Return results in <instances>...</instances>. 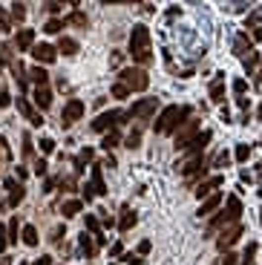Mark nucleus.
<instances>
[{"mask_svg": "<svg viewBox=\"0 0 262 265\" xmlns=\"http://www.w3.org/2000/svg\"><path fill=\"white\" fill-rule=\"evenodd\" d=\"M113 95H115V98H127V95H130V89H127V87H124L121 81H118V84L113 87Z\"/></svg>", "mask_w": 262, "mask_h": 265, "instance_id": "32", "label": "nucleus"}, {"mask_svg": "<svg viewBox=\"0 0 262 265\" xmlns=\"http://www.w3.org/2000/svg\"><path fill=\"white\" fill-rule=\"evenodd\" d=\"M41 150H44L46 156H49V153H55V141H52V138H41Z\"/></svg>", "mask_w": 262, "mask_h": 265, "instance_id": "38", "label": "nucleus"}, {"mask_svg": "<svg viewBox=\"0 0 262 265\" xmlns=\"http://www.w3.org/2000/svg\"><path fill=\"white\" fill-rule=\"evenodd\" d=\"M29 75H32V81L38 84V87H46V81H49V75H46V69H44V66H32V69H29Z\"/></svg>", "mask_w": 262, "mask_h": 265, "instance_id": "26", "label": "nucleus"}, {"mask_svg": "<svg viewBox=\"0 0 262 265\" xmlns=\"http://www.w3.org/2000/svg\"><path fill=\"white\" fill-rule=\"evenodd\" d=\"M257 64H260V55H257V52H251V55L245 58V69H254Z\"/></svg>", "mask_w": 262, "mask_h": 265, "instance_id": "39", "label": "nucleus"}, {"mask_svg": "<svg viewBox=\"0 0 262 265\" xmlns=\"http://www.w3.org/2000/svg\"><path fill=\"white\" fill-rule=\"evenodd\" d=\"M32 55L38 64H55V58H58V49L49 46V44H35L32 46Z\"/></svg>", "mask_w": 262, "mask_h": 265, "instance_id": "11", "label": "nucleus"}, {"mask_svg": "<svg viewBox=\"0 0 262 265\" xmlns=\"http://www.w3.org/2000/svg\"><path fill=\"white\" fill-rule=\"evenodd\" d=\"M17 110L23 113V118H26L29 124H35V127H41V124H44L41 113H38V110H35V107H32V104H29L26 98H17Z\"/></svg>", "mask_w": 262, "mask_h": 265, "instance_id": "12", "label": "nucleus"}, {"mask_svg": "<svg viewBox=\"0 0 262 265\" xmlns=\"http://www.w3.org/2000/svg\"><path fill=\"white\" fill-rule=\"evenodd\" d=\"M187 116H190V107H164L162 116H159V121H156V132H176L187 121Z\"/></svg>", "mask_w": 262, "mask_h": 265, "instance_id": "2", "label": "nucleus"}, {"mask_svg": "<svg viewBox=\"0 0 262 265\" xmlns=\"http://www.w3.org/2000/svg\"><path fill=\"white\" fill-rule=\"evenodd\" d=\"M81 116H84V101L72 98L64 107V113H61V124H64V127H72L75 121H81Z\"/></svg>", "mask_w": 262, "mask_h": 265, "instance_id": "6", "label": "nucleus"}, {"mask_svg": "<svg viewBox=\"0 0 262 265\" xmlns=\"http://www.w3.org/2000/svg\"><path fill=\"white\" fill-rule=\"evenodd\" d=\"M32 98H35V104H38V110H49L52 107V89L49 87H35Z\"/></svg>", "mask_w": 262, "mask_h": 265, "instance_id": "16", "label": "nucleus"}, {"mask_svg": "<svg viewBox=\"0 0 262 265\" xmlns=\"http://www.w3.org/2000/svg\"><path fill=\"white\" fill-rule=\"evenodd\" d=\"M257 116H260V118H262V104H260V107H257Z\"/></svg>", "mask_w": 262, "mask_h": 265, "instance_id": "55", "label": "nucleus"}, {"mask_svg": "<svg viewBox=\"0 0 262 265\" xmlns=\"http://www.w3.org/2000/svg\"><path fill=\"white\" fill-rule=\"evenodd\" d=\"M6 231H9V228H6V225H0V254L9 248V236H6Z\"/></svg>", "mask_w": 262, "mask_h": 265, "instance_id": "37", "label": "nucleus"}, {"mask_svg": "<svg viewBox=\"0 0 262 265\" xmlns=\"http://www.w3.org/2000/svg\"><path fill=\"white\" fill-rule=\"evenodd\" d=\"M55 49L58 52H64V55H75V52H78V41H75V38H61V41H58V46H55Z\"/></svg>", "mask_w": 262, "mask_h": 265, "instance_id": "21", "label": "nucleus"}, {"mask_svg": "<svg viewBox=\"0 0 262 265\" xmlns=\"http://www.w3.org/2000/svg\"><path fill=\"white\" fill-rule=\"evenodd\" d=\"M124 263H127V265H141V260H138V257H132V254H127V257H124Z\"/></svg>", "mask_w": 262, "mask_h": 265, "instance_id": "46", "label": "nucleus"}, {"mask_svg": "<svg viewBox=\"0 0 262 265\" xmlns=\"http://www.w3.org/2000/svg\"><path fill=\"white\" fill-rule=\"evenodd\" d=\"M179 170H181V176H184V179H193V176H205V170H208V167H205V159L196 156V159H187Z\"/></svg>", "mask_w": 262, "mask_h": 265, "instance_id": "9", "label": "nucleus"}, {"mask_svg": "<svg viewBox=\"0 0 262 265\" xmlns=\"http://www.w3.org/2000/svg\"><path fill=\"white\" fill-rule=\"evenodd\" d=\"M216 165L222 167V165H228V153H219V159H216Z\"/></svg>", "mask_w": 262, "mask_h": 265, "instance_id": "50", "label": "nucleus"}, {"mask_svg": "<svg viewBox=\"0 0 262 265\" xmlns=\"http://www.w3.org/2000/svg\"><path fill=\"white\" fill-rule=\"evenodd\" d=\"M239 236H242V225L236 222V225H230V228H225V231H222V236L216 239V248H219V251L230 248V245H233V242H236Z\"/></svg>", "mask_w": 262, "mask_h": 265, "instance_id": "10", "label": "nucleus"}, {"mask_svg": "<svg viewBox=\"0 0 262 265\" xmlns=\"http://www.w3.org/2000/svg\"><path fill=\"white\" fill-rule=\"evenodd\" d=\"M87 228L95 233V236H101V225H98V219H95V216H87Z\"/></svg>", "mask_w": 262, "mask_h": 265, "instance_id": "35", "label": "nucleus"}, {"mask_svg": "<svg viewBox=\"0 0 262 265\" xmlns=\"http://www.w3.org/2000/svg\"><path fill=\"white\" fill-rule=\"evenodd\" d=\"M121 251H124V248H121V242H115V245H113V251H110V254H113V257H121Z\"/></svg>", "mask_w": 262, "mask_h": 265, "instance_id": "51", "label": "nucleus"}, {"mask_svg": "<svg viewBox=\"0 0 262 265\" xmlns=\"http://www.w3.org/2000/svg\"><path fill=\"white\" fill-rule=\"evenodd\" d=\"M0 58H3V64H15V61H12V46H9V44H3V46H0Z\"/></svg>", "mask_w": 262, "mask_h": 265, "instance_id": "31", "label": "nucleus"}, {"mask_svg": "<svg viewBox=\"0 0 262 265\" xmlns=\"http://www.w3.org/2000/svg\"><path fill=\"white\" fill-rule=\"evenodd\" d=\"M130 55H132V61H138V64H150V61H153V55H150V29L144 26V23L132 26V32H130Z\"/></svg>", "mask_w": 262, "mask_h": 265, "instance_id": "1", "label": "nucleus"}, {"mask_svg": "<svg viewBox=\"0 0 262 265\" xmlns=\"http://www.w3.org/2000/svg\"><path fill=\"white\" fill-rule=\"evenodd\" d=\"M219 205H222V193H211L208 199H202V208H199V216H211L219 211Z\"/></svg>", "mask_w": 262, "mask_h": 265, "instance_id": "17", "label": "nucleus"}, {"mask_svg": "<svg viewBox=\"0 0 262 265\" xmlns=\"http://www.w3.org/2000/svg\"><path fill=\"white\" fill-rule=\"evenodd\" d=\"M115 144H118V132H115V130H110L107 135H104V141H101V147H104V150H113Z\"/></svg>", "mask_w": 262, "mask_h": 265, "instance_id": "30", "label": "nucleus"}, {"mask_svg": "<svg viewBox=\"0 0 262 265\" xmlns=\"http://www.w3.org/2000/svg\"><path fill=\"white\" fill-rule=\"evenodd\" d=\"M248 26H260V15H248Z\"/></svg>", "mask_w": 262, "mask_h": 265, "instance_id": "49", "label": "nucleus"}, {"mask_svg": "<svg viewBox=\"0 0 262 265\" xmlns=\"http://www.w3.org/2000/svg\"><path fill=\"white\" fill-rule=\"evenodd\" d=\"M248 156H251V147H248V144H239V147H236V162H248Z\"/></svg>", "mask_w": 262, "mask_h": 265, "instance_id": "34", "label": "nucleus"}, {"mask_svg": "<svg viewBox=\"0 0 262 265\" xmlns=\"http://www.w3.org/2000/svg\"><path fill=\"white\" fill-rule=\"evenodd\" d=\"M6 187H9V208H17L23 202V196H26L23 184H17L15 179H6Z\"/></svg>", "mask_w": 262, "mask_h": 265, "instance_id": "15", "label": "nucleus"}, {"mask_svg": "<svg viewBox=\"0 0 262 265\" xmlns=\"http://www.w3.org/2000/svg\"><path fill=\"white\" fill-rule=\"evenodd\" d=\"M236 104H239V107H242V110H245V113H248V107H251V101H248L245 95H239V98H236Z\"/></svg>", "mask_w": 262, "mask_h": 265, "instance_id": "45", "label": "nucleus"}, {"mask_svg": "<svg viewBox=\"0 0 262 265\" xmlns=\"http://www.w3.org/2000/svg\"><path fill=\"white\" fill-rule=\"evenodd\" d=\"M81 248L87 251V257H89L92 251H95V248H92V242H89V236H87V231H84V236H81Z\"/></svg>", "mask_w": 262, "mask_h": 265, "instance_id": "40", "label": "nucleus"}, {"mask_svg": "<svg viewBox=\"0 0 262 265\" xmlns=\"http://www.w3.org/2000/svg\"><path fill=\"white\" fill-rule=\"evenodd\" d=\"M225 265H236V257H233V254H228V257H225Z\"/></svg>", "mask_w": 262, "mask_h": 265, "instance_id": "54", "label": "nucleus"}, {"mask_svg": "<svg viewBox=\"0 0 262 265\" xmlns=\"http://www.w3.org/2000/svg\"><path fill=\"white\" fill-rule=\"evenodd\" d=\"M233 52L239 55V58H248V52H251V38L245 32L236 35V41H233Z\"/></svg>", "mask_w": 262, "mask_h": 265, "instance_id": "20", "label": "nucleus"}, {"mask_svg": "<svg viewBox=\"0 0 262 265\" xmlns=\"http://www.w3.org/2000/svg\"><path fill=\"white\" fill-rule=\"evenodd\" d=\"M222 184H225V176H211L208 182H202V184L196 187V196H199V199H208L213 190H216V187H222Z\"/></svg>", "mask_w": 262, "mask_h": 265, "instance_id": "14", "label": "nucleus"}, {"mask_svg": "<svg viewBox=\"0 0 262 265\" xmlns=\"http://www.w3.org/2000/svg\"><path fill=\"white\" fill-rule=\"evenodd\" d=\"M245 89H248L245 78H236V81H233V92H236V95H245Z\"/></svg>", "mask_w": 262, "mask_h": 265, "instance_id": "36", "label": "nucleus"}, {"mask_svg": "<svg viewBox=\"0 0 262 265\" xmlns=\"http://www.w3.org/2000/svg\"><path fill=\"white\" fill-rule=\"evenodd\" d=\"M35 173H38V176H44V173H46V162H44V159L38 162V167H35Z\"/></svg>", "mask_w": 262, "mask_h": 265, "instance_id": "47", "label": "nucleus"}, {"mask_svg": "<svg viewBox=\"0 0 262 265\" xmlns=\"http://www.w3.org/2000/svg\"><path fill=\"white\" fill-rule=\"evenodd\" d=\"M17 52H26V49H32L35 46V32L32 29H20V32H17Z\"/></svg>", "mask_w": 262, "mask_h": 265, "instance_id": "18", "label": "nucleus"}, {"mask_svg": "<svg viewBox=\"0 0 262 265\" xmlns=\"http://www.w3.org/2000/svg\"><path fill=\"white\" fill-rule=\"evenodd\" d=\"M132 225H135V214H132L130 208H124V211H121V219H118V228L127 233V231L132 228Z\"/></svg>", "mask_w": 262, "mask_h": 265, "instance_id": "23", "label": "nucleus"}, {"mask_svg": "<svg viewBox=\"0 0 262 265\" xmlns=\"http://www.w3.org/2000/svg\"><path fill=\"white\" fill-rule=\"evenodd\" d=\"M9 242H17V219L9 222Z\"/></svg>", "mask_w": 262, "mask_h": 265, "instance_id": "41", "label": "nucleus"}, {"mask_svg": "<svg viewBox=\"0 0 262 265\" xmlns=\"http://www.w3.org/2000/svg\"><path fill=\"white\" fill-rule=\"evenodd\" d=\"M254 41H262V23L257 26V29H254Z\"/></svg>", "mask_w": 262, "mask_h": 265, "instance_id": "53", "label": "nucleus"}, {"mask_svg": "<svg viewBox=\"0 0 262 265\" xmlns=\"http://www.w3.org/2000/svg\"><path fill=\"white\" fill-rule=\"evenodd\" d=\"M9 26H12V23H9V17L3 15V9H0V32H9Z\"/></svg>", "mask_w": 262, "mask_h": 265, "instance_id": "42", "label": "nucleus"}, {"mask_svg": "<svg viewBox=\"0 0 262 265\" xmlns=\"http://www.w3.org/2000/svg\"><path fill=\"white\" fill-rule=\"evenodd\" d=\"M211 101H213V104H222V101H225V84H222V81H213L211 84Z\"/></svg>", "mask_w": 262, "mask_h": 265, "instance_id": "25", "label": "nucleus"}, {"mask_svg": "<svg viewBox=\"0 0 262 265\" xmlns=\"http://www.w3.org/2000/svg\"><path fill=\"white\" fill-rule=\"evenodd\" d=\"M20 239H23L29 248H35V245H38V228H35V225H23V228H20Z\"/></svg>", "mask_w": 262, "mask_h": 265, "instance_id": "22", "label": "nucleus"}, {"mask_svg": "<svg viewBox=\"0 0 262 265\" xmlns=\"http://www.w3.org/2000/svg\"><path fill=\"white\" fill-rule=\"evenodd\" d=\"M156 107H159V101L156 98H144L138 101V104H132V110L127 113L130 118H150L153 113H156Z\"/></svg>", "mask_w": 262, "mask_h": 265, "instance_id": "8", "label": "nucleus"}, {"mask_svg": "<svg viewBox=\"0 0 262 265\" xmlns=\"http://www.w3.org/2000/svg\"><path fill=\"white\" fill-rule=\"evenodd\" d=\"M64 26H66L64 20H58V17H52V20H46V29H44V32H49V35H58L61 29H64Z\"/></svg>", "mask_w": 262, "mask_h": 265, "instance_id": "29", "label": "nucleus"}, {"mask_svg": "<svg viewBox=\"0 0 262 265\" xmlns=\"http://www.w3.org/2000/svg\"><path fill=\"white\" fill-rule=\"evenodd\" d=\"M35 265H52V257H41V260H35Z\"/></svg>", "mask_w": 262, "mask_h": 265, "instance_id": "52", "label": "nucleus"}, {"mask_svg": "<svg viewBox=\"0 0 262 265\" xmlns=\"http://www.w3.org/2000/svg\"><path fill=\"white\" fill-rule=\"evenodd\" d=\"M208 141H211V130H205V132H199L196 138H193V141H190V144H187V156H190V159H196V156H202V150H205V144H208Z\"/></svg>", "mask_w": 262, "mask_h": 265, "instance_id": "13", "label": "nucleus"}, {"mask_svg": "<svg viewBox=\"0 0 262 265\" xmlns=\"http://www.w3.org/2000/svg\"><path fill=\"white\" fill-rule=\"evenodd\" d=\"M199 135V121H184L179 130H176V141H173V147L176 150H184L193 138Z\"/></svg>", "mask_w": 262, "mask_h": 265, "instance_id": "5", "label": "nucleus"}, {"mask_svg": "<svg viewBox=\"0 0 262 265\" xmlns=\"http://www.w3.org/2000/svg\"><path fill=\"white\" fill-rule=\"evenodd\" d=\"M124 118V113H118V110H110V113H101L95 121H92V130L95 132H107V130H113L115 124Z\"/></svg>", "mask_w": 262, "mask_h": 265, "instance_id": "7", "label": "nucleus"}, {"mask_svg": "<svg viewBox=\"0 0 262 265\" xmlns=\"http://www.w3.org/2000/svg\"><path fill=\"white\" fill-rule=\"evenodd\" d=\"M81 208H84V205L78 202V199H66V202H64V216H66V219H72V216L81 214Z\"/></svg>", "mask_w": 262, "mask_h": 265, "instance_id": "24", "label": "nucleus"}, {"mask_svg": "<svg viewBox=\"0 0 262 265\" xmlns=\"http://www.w3.org/2000/svg\"><path fill=\"white\" fill-rule=\"evenodd\" d=\"M12 17H15V20H23V17H26V9H23V3H12Z\"/></svg>", "mask_w": 262, "mask_h": 265, "instance_id": "33", "label": "nucleus"}, {"mask_svg": "<svg viewBox=\"0 0 262 265\" xmlns=\"http://www.w3.org/2000/svg\"><path fill=\"white\" fill-rule=\"evenodd\" d=\"M254 254H257V245H254V242H251V245H248V248H245V263H254V260H251V257H254Z\"/></svg>", "mask_w": 262, "mask_h": 265, "instance_id": "43", "label": "nucleus"}, {"mask_svg": "<svg viewBox=\"0 0 262 265\" xmlns=\"http://www.w3.org/2000/svg\"><path fill=\"white\" fill-rule=\"evenodd\" d=\"M9 104H12V98H9V92H3V89H0V107H9Z\"/></svg>", "mask_w": 262, "mask_h": 265, "instance_id": "44", "label": "nucleus"}, {"mask_svg": "<svg viewBox=\"0 0 262 265\" xmlns=\"http://www.w3.org/2000/svg\"><path fill=\"white\" fill-rule=\"evenodd\" d=\"M101 167L104 165L92 167V193L95 196H107V184H104V176H101Z\"/></svg>", "mask_w": 262, "mask_h": 265, "instance_id": "19", "label": "nucleus"}, {"mask_svg": "<svg viewBox=\"0 0 262 265\" xmlns=\"http://www.w3.org/2000/svg\"><path fill=\"white\" fill-rule=\"evenodd\" d=\"M124 147H127V150H138V147H141V132H138V130H132L130 135L124 138Z\"/></svg>", "mask_w": 262, "mask_h": 265, "instance_id": "27", "label": "nucleus"}, {"mask_svg": "<svg viewBox=\"0 0 262 265\" xmlns=\"http://www.w3.org/2000/svg\"><path fill=\"white\" fill-rule=\"evenodd\" d=\"M121 84L130 89V92H144L150 87V78H147V72L144 69H138V66H127V69H121Z\"/></svg>", "mask_w": 262, "mask_h": 265, "instance_id": "4", "label": "nucleus"}, {"mask_svg": "<svg viewBox=\"0 0 262 265\" xmlns=\"http://www.w3.org/2000/svg\"><path fill=\"white\" fill-rule=\"evenodd\" d=\"M239 214H242V202H239L236 196H228V202H225V211H222V214H216V216L211 219L208 233L219 231V228H225V225H236Z\"/></svg>", "mask_w": 262, "mask_h": 265, "instance_id": "3", "label": "nucleus"}, {"mask_svg": "<svg viewBox=\"0 0 262 265\" xmlns=\"http://www.w3.org/2000/svg\"><path fill=\"white\" fill-rule=\"evenodd\" d=\"M138 254H150V242L144 239V242H138Z\"/></svg>", "mask_w": 262, "mask_h": 265, "instance_id": "48", "label": "nucleus"}, {"mask_svg": "<svg viewBox=\"0 0 262 265\" xmlns=\"http://www.w3.org/2000/svg\"><path fill=\"white\" fill-rule=\"evenodd\" d=\"M64 23H72V26H87V15H84V12H72L69 17H64Z\"/></svg>", "mask_w": 262, "mask_h": 265, "instance_id": "28", "label": "nucleus"}]
</instances>
